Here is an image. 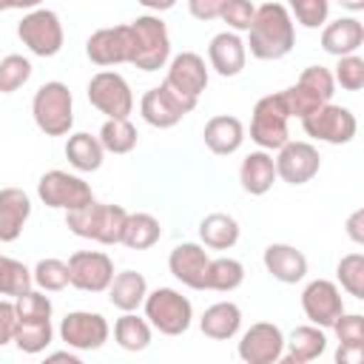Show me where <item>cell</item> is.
<instances>
[{
	"label": "cell",
	"instance_id": "obj_42",
	"mask_svg": "<svg viewBox=\"0 0 364 364\" xmlns=\"http://www.w3.org/2000/svg\"><path fill=\"white\" fill-rule=\"evenodd\" d=\"M290 17L304 28H321L330 17V0H287Z\"/></svg>",
	"mask_w": 364,
	"mask_h": 364
},
{
	"label": "cell",
	"instance_id": "obj_51",
	"mask_svg": "<svg viewBox=\"0 0 364 364\" xmlns=\"http://www.w3.org/2000/svg\"><path fill=\"white\" fill-rule=\"evenodd\" d=\"M145 9H151V11H168V9H173L176 6V0H139Z\"/></svg>",
	"mask_w": 364,
	"mask_h": 364
},
{
	"label": "cell",
	"instance_id": "obj_33",
	"mask_svg": "<svg viewBox=\"0 0 364 364\" xmlns=\"http://www.w3.org/2000/svg\"><path fill=\"white\" fill-rule=\"evenodd\" d=\"M245 282V264L239 259L230 256H219L208 262V273H205V290H216V293H233L236 287H242Z\"/></svg>",
	"mask_w": 364,
	"mask_h": 364
},
{
	"label": "cell",
	"instance_id": "obj_6",
	"mask_svg": "<svg viewBox=\"0 0 364 364\" xmlns=\"http://www.w3.org/2000/svg\"><path fill=\"white\" fill-rule=\"evenodd\" d=\"M17 37L37 57H54V54H60L63 43H65L60 14L51 9H40V6L31 9L28 14H23V20L17 23Z\"/></svg>",
	"mask_w": 364,
	"mask_h": 364
},
{
	"label": "cell",
	"instance_id": "obj_4",
	"mask_svg": "<svg viewBox=\"0 0 364 364\" xmlns=\"http://www.w3.org/2000/svg\"><path fill=\"white\" fill-rule=\"evenodd\" d=\"M31 117L34 125L46 136H65L74 125V97L65 82L48 80L34 91L31 100Z\"/></svg>",
	"mask_w": 364,
	"mask_h": 364
},
{
	"label": "cell",
	"instance_id": "obj_13",
	"mask_svg": "<svg viewBox=\"0 0 364 364\" xmlns=\"http://www.w3.org/2000/svg\"><path fill=\"white\" fill-rule=\"evenodd\" d=\"M111 336V327L102 313L71 310L60 321V341L71 350H100Z\"/></svg>",
	"mask_w": 364,
	"mask_h": 364
},
{
	"label": "cell",
	"instance_id": "obj_46",
	"mask_svg": "<svg viewBox=\"0 0 364 364\" xmlns=\"http://www.w3.org/2000/svg\"><path fill=\"white\" fill-rule=\"evenodd\" d=\"M338 344H364V316L361 313H341L333 321Z\"/></svg>",
	"mask_w": 364,
	"mask_h": 364
},
{
	"label": "cell",
	"instance_id": "obj_15",
	"mask_svg": "<svg viewBox=\"0 0 364 364\" xmlns=\"http://www.w3.org/2000/svg\"><path fill=\"white\" fill-rule=\"evenodd\" d=\"M276 179L287 182V185H304L310 182L318 168H321V156H318V148L310 145V142H296V139H287L279 154H276Z\"/></svg>",
	"mask_w": 364,
	"mask_h": 364
},
{
	"label": "cell",
	"instance_id": "obj_7",
	"mask_svg": "<svg viewBox=\"0 0 364 364\" xmlns=\"http://www.w3.org/2000/svg\"><path fill=\"white\" fill-rule=\"evenodd\" d=\"M287 119L290 117H287V111L279 100V91L259 97L256 105H253V117H250V139L262 151H279L290 139Z\"/></svg>",
	"mask_w": 364,
	"mask_h": 364
},
{
	"label": "cell",
	"instance_id": "obj_49",
	"mask_svg": "<svg viewBox=\"0 0 364 364\" xmlns=\"http://www.w3.org/2000/svg\"><path fill=\"white\" fill-rule=\"evenodd\" d=\"M347 236L355 242V245H364V210H353L350 219H347Z\"/></svg>",
	"mask_w": 364,
	"mask_h": 364
},
{
	"label": "cell",
	"instance_id": "obj_28",
	"mask_svg": "<svg viewBox=\"0 0 364 364\" xmlns=\"http://www.w3.org/2000/svg\"><path fill=\"white\" fill-rule=\"evenodd\" d=\"M199 327L213 341H230L242 327V310L233 301H216L202 313Z\"/></svg>",
	"mask_w": 364,
	"mask_h": 364
},
{
	"label": "cell",
	"instance_id": "obj_55",
	"mask_svg": "<svg viewBox=\"0 0 364 364\" xmlns=\"http://www.w3.org/2000/svg\"><path fill=\"white\" fill-rule=\"evenodd\" d=\"M9 9H14V0H0V11H9Z\"/></svg>",
	"mask_w": 364,
	"mask_h": 364
},
{
	"label": "cell",
	"instance_id": "obj_26",
	"mask_svg": "<svg viewBox=\"0 0 364 364\" xmlns=\"http://www.w3.org/2000/svg\"><path fill=\"white\" fill-rule=\"evenodd\" d=\"M324 350H327L324 327L301 324V327H296V330L284 338V353H282V358H284L287 364H307V361L318 358Z\"/></svg>",
	"mask_w": 364,
	"mask_h": 364
},
{
	"label": "cell",
	"instance_id": "obj_12",
	"mask_svg": "<svg viewBox=\"0 0 364 364\" xmlns=\"http://www.w3.org/2000/svg\"><path fill=\"white\" fill-rule=\"evenodd\" d=\"M114 279V262L102 250H77L68 256V284L82 293H105Z\"/></svg>",
	"mask_w": 364,
	"mask_h": 364
},
{
	"label": "cell",
	"instance_id": "obj_36",
	"mask_svg": "<svg viewBox=\"0 0 364 364\" xmlns=\"http://www.w3.org/2000/svg\"><path fill=\"white\" fill-rule=\"evenodd\" d=\"M31 282L34 287L46 290V293H60L68 287V262L63 259H40L31 270Z\"/></svg>",
	"mask_w": 364,
	"mask_h": 364
},
{
	"label": "cell",
	"instance_id": "obj_16",
	"mask_svg": "<svg viewBox=\"0 0 364 364\" xmlns=\"http://www.w3.org/2000/svg\"><path fill=\"white\" fill-rule=\"evenodd\" d=\"M301 310L316 327H333V321L344 313V299L336 282L330 279H313L301 290Z\"/></svg>",
	"mask_w": 364,
	"mask_h": 364
},
{
	"label": "cell",
	"instance_id": "obj_18",
	"mask_svg": "<svg viewBox=\"0 0 364 364\" xmlns=\"http://www.w3.org/2000/svg\"><path fill=\"white\" fill-rule=\"evenodd\" d=\"M208 80H210V77H208L205 60H202L196 51H182V54H176V57L168 63V74H165L162 82H168L171 88H176V91L185 94V97L199 100L202 91L208 88Z\"/></svg>",
	"mask_w": 364,
	"mask_h": 364
},
{
	"label": "cell",
	"instance_id": "obj_14",
	"mask_svg": "<svg viewBox=\"0 0 364 364\" xmlns=\"http://www.w3.org/2000/svg\"><path fill=\"white\" fill-rule=\"evenodd\" d=\"M236 353L245 364H276L284 353V333L273 321H256L242 333Z\"/></svg>",
	"mask_w": 364,
	"mask_h": 364
},
{
	"label": "cell",
	"instance_id": "obj_48",
	"mask_svg": "<svg viewBox=\"0 0 364 364\" xmlns=\"http://www.w3.org/2000/svg\"><path fill=\"white\" fill-rule=\"evenodd\" d=\"M222 3L225 0H188V11L193 20H202V23H210L219 17L222 11Z\"/></svg>",
	"mask_w": 364,
	"mask_h": 364
},
{
	"label": "cell",
	"instance_id": "obj_23",
	"mask_svg": "<svg viewBox=\"0 0 364 364\" xmlns=\"http://www.w3.org/2000/svg\"><path fill=\"white\" fill-rule=\"evenodd\" d=\"M31 216V199L23 188H0V242H17Z\"/></svg>",
	"mask_w": 364,
	"mask_h": 364
},
{
	"label": "cell",
	"instance_id": "obj_32",
	"mask_svg": "<svg viewBox=\"0 0 364 364\" xmlns=\"http://www.w3.org/2000/svg\"><path fill=\"white\" fill-rule=\"evenodd\" d=\"M151 336H154V327L148 324V318L136 316L134 310L131 313H122L117 321H114V341L128 350V353H139L151 344Z\"/></svg>",
	"mask_w": 364,
	"mask_h": 364
},
{
	"label": "cell",
	"instance_id": "obj_43",
	"mask_svg": "<svg viewBox=\"0 0 364 364\" xmlns=\"http://www.w3.org/2000/svg\"><path fill=\"white\" fill-rule=\"evenodd\" d=\"M336 85H341L344 91H361L364 88V60L358 54H344L336 63L333 71Z\"/></svg>",
	"mask_w": 364,
	"mask_h": 364
},
{
	"label": "cell",
	"instance_id": "obj_24",
	"mask_svg": "<svg viewBox=\"0 0 364 364\" xmlns=\"http://www.w3.org/2000/svg\"><path fill=\"white\" fill-rule=\"evenodd\" d=\"M364 43V26L358 17H338L321 28V48L333 57L355 54Z\"/></svg>",
	"mask_w": 364,
	"mask_h": 364
},
{
	"label": "cell",
	"instance_id": "obj_27",
	"mask_svg": "<svg viewBox=\"0 0 364 364\" xmlns=\"http://www.w3.org/2000/svg\"><path fill=\"white\" fill-rule=\"evenodd\" d=\"M148 296V282L142 273L136 270H122V273H114L111 284H108V301L111 307L122 310V313H131L136 307H142Z\"/></svg>",
	"mask_w": 364,
	"mask_h": 364
},
{
	"label": "cell",
	"instance_id": "obj_9",
	"mask_svg": "<svg viewBox=\"0 0 364 364\" xmlns=\"http://www.w3.org/2000/svg\"><path fill=\"white\" fill-rule=\"evenodd\" d=\"M199 100L179 94L176 88H171L168 82L151 88L142 94L139 100V114L148 125L154 128H173L176 122H182V117H188L196 108Z\"/></svg>",
	"mask_w": 364,
	"mask_h": 364
},
{
	"label": "cell",
	"instance_id": "obj_8",
	"mask_svg": "<svg viewBox=\"0 0 364 364\" xmlns=\"http://www.w3.org/2000/svg\"><path fill=\"white\" fill-rule=\"evenodd\" d=\"M37 196L43 205L48 208H57V210H74V208H82L88 202H94V191L91 185L77 176V173H68V171H46L37 182Z\"/></svg>",
	"mask_w": 364,
	"mask_h": 364
},
{
	"label": "cell",
	"instance_id": "obj_35",
	"mask_svg": "<svg viewBox=\"0 0 364 364\" xmlns=\"http://www.w3.org/2000/svg\"><path fill=\"white\" fill-rule=\"evenodd\" d=\"M100 145L108 151V154H131L136 148V128L128 117L122 119H105L102 128H100Z\"/></svg>",
	"mask_w": 364,
	"mask_h": 364
},
{
	"label": "cell",
	"instance_id": "obj_52",
	"mask_svg": "<svg viewBox=\"0 0 364 364\" xmlns=\"http://www.w3.org/2000/svg\"><path fill=\"white\" fill-rule=\"evenodd\" d=\"M48 361H68V364H80V355L77 353H71V350H60V353H51V355H46Z\"/></svg>",
	"mask_w": 364,
	"mask_h": 364
},
{
	"label": "cell",
	"instance_id": "obj_30",
	"mask_svg": "<svg viewBox=\"0 0 364 364\" xmlns=\"http://www.w3.org/2000/svg\"><path fill=\"white\" fill-rule=\"evenodd\" d=\"M199 239L210 250H230L239 242V222L230 213H208L199 222Z\"/></svg>",
	"mask_w": 364,
	"mask_h": 364
},
{
	"label": "cell",
	"instance_id": "obj_45",
	"mask_svg": "<svg viewBox=\"0 0 364 364\" xmlns=\"http://www.w3.org/2000/svg\"><path fill=\"white\" fill-rule=\"evenodd\" d=\"M299 82H304L313 94H318L324 102L333 100L336 94V80H333V71L324 68V65H307L301 74H299Z\"/></svg>",
	"mask_w": 364,
	"mask_h": 364
},
{
	"label": "cell",
	"instance_id": "obj_10",
	"mask_svg": "<svg viewBox=\"0 0 364 364\" xmlns=\"http://www.w3.org/2000/svg\"><path fill=\"white\" fill-rule=\"evenodd\" d=\"M301 128L307 136L318 139V142H327V145H347L353 136H355V114L344 105H333V102H324L318 105L316 111H310L307 117H301Z\"/></svg>",
	"mask_w": 364,
	"mask_h": 364
},
{
	"label": "cell",
	"instance_id": "obj_17",
	"mask_svg": "<svg viewBox=\"0 0 364 364\" xmlns=\"http://www.w3.org/2000/svg\"><path fill=\"white\" fill-rule=\"evenodd\" d=\"M85 54L94 65H102V68L128 63L131 60V28H128V23L97 28L85 40Z\"/></svg>",
	"mask_w": 364,
	"mask_h": 364
},
{
	"label": "cell",
	"instance_id": "obj_3",
	"mask_svg": "<svg viewBox=\"0 0 364 364\" xmlns=\"http://www.w3.org/2000/svg\"><path fill=\"white\" fill-rule=\"evenodd\" d=\"M131 28V65L139 71H159L171 60L168 26L156 14H142L128 23Z\"/></svg>",
	"mask_w": 364,
	"mask_h": 364
},
{
	"label": "cell",
	"instance_id": "obj_22",
	"mask_svg": "<svg viewBox=\"0 0 364 364\" xmlns=\"http://www.w3.org/2000/svg\"><path fill=\"white\" fill-rule=\"evenodd\" d=\"M202 139L208 145L210 154L216 156H230L242 148L245 142V125L239 117H230V114H216L205 122V131H202Z\"/></svg>",
	"mask_w": 364,
	"mask_h": 364
},
{
	"label": "cell",
	"instance_id": "obj_2",
	"mask_svg": "<svg viewBox=\"0 0 364 364\" xmlns=\"http://www.w3.org/2000/svg\"><path fill=\"white\" fill-rule=\"evenodd\" d=\"M125 219H128V210L122 205L97 202V199L82 205V208L65 210V228L74 236L91 239L100 245H119L122 230H125Z\"/></svg>",
	"mask_w": 364,
	"mask_h": 364
},
{
	"label": "cell",
	"instance_id": "obj_41",
	"mask_svg": "<svg viewBox=\"0 0 364 364\" xmlns=\"http://www.w3.org/2000/svg\"><path fill=\"white\" fill-rule=\"evenodd\" d=\"M51 299L46 296V290H34L28 287L26 293H20L14 299V313H17V321H31V318H51Z\"/></svg>",
	"mask_w": 364,
	"mask_h": 364
},
{
	"label": "cell",
	"instance_id": "obj_21",
	"mask_svg": "<svg viewBox=\"0 0 364 364\" xmlns=\"http://www.w3.org/2000/svg\"><path fill=\"white\" fill-rule=\"evenodd\" d=\"M208 63L219 77H236L242 74L247 63L245 40L236 31H219L208 46Z\"/></svg>",
	"mask_w": 364,
	"mask_h": 364
},
{
	"label": "cell",
	"instance_id": "obj_44",
	"mask_svg": "<svg viewBox=\"0 0 364 364\" xmlns=\"http://www.w3.org/2000/svg\"><path fill=\"white\" fill-rule=\"evenodd\" d=\"M253 14H256V6L250 0H225L222 3V11H219V20L228 23L230 31H247L250 23H253Z\"/></svg>",
	"mask_w": 364,
	"mask_h": 364
},
{
	"label": "cell",
	"instance_id": "obj_38",
	"mask_svg": "<svg viewBox=\"0 0 364 364\" xmlns=\"http://www.w3.org/2000/svg\"><path fill=\"white\" fill-rule=\"evenodd\" d=\"M31 60L23 54H6L0 60V94H14L31 80Z\"/></svg>",
	"mask_w": 364,
	"mask_h": 364
},
{
	"label": "cell",
	"instance_id": "obj_29",
	"mask_svg": "<svg viewBox=\"0 0 364 364\" xmlns=\"http://www.w3.org/2000/svg\"><path fill=\"white\" fill-rule=\"evenodd\" d=\"M102 156H105V148L100 145V136H94L88 131H77L65 142V159H68V165L77 168V171H82V173L100 171Z\"/></svg>",
	"mask_w": 364,
	"mask_h": 364
},
{
	"label": "cell",
	"instance_id": "obj_20",
	"mask_svg": "<svg viewBox=\"0 0 364 364\" xmlns=\"http://www.w3.org/2000/svg\"><path fill=\"white\" fill-rule=\"evenodd\" d=\"M262 262H264V270L282 284H296L307 276V256L299 247L284 245V242L267 245L262 253Z\"/></svg>",
	"mask_w": 364,
	"mask_h": 364
},
{
	"label": "cell",
	"instance_id": "obj_19",
	"mask_svg": "<svg viewBox=\"0 0 364 364\" xmlns=\"http://www.w3.org/2000/svg\"><path fill=\"white\" fill-rule=\"evenodd\" d=\"M208 250L196 242H182L168 256V270L176 282H182L191 290H205V273H208Z\"/></svg>",
	"mask_w": 364,
	"mask_h": 364
},
{
	"label": "cell",
	"instance_id": "obj_53",
	"mask_svg": "<svg viewBox=\"0 0 364 364\" xmlns=\"http://www.w3.org/2000/svg\"><path fill=\"white\" fill-rule=\"evenodd\" d=\"M347 11H364V0H338Z\"/></svg>",
	"mask_w": 364,
	"mask_h": 364
},
{
	"label": "cell",
	"instance_id": "obj_34",
	"mask_svg": "<svg viewBox=\"0 0 364 364\" xmlns=\"http://www.w3.org/2000/svg\"><path fill=\"white\" fill-rule=\"evenodd\" d=\"M54 338V327H51V318H31V321H17L14 327V344L20 353H28V355H37L43 353Z\"/></svg>",
	"mask_w": 364,
	"mask_h": 364
},
{
	"label": "cell",
	"instance_id": "obj_39",
	"mask_svg": "<svg viewBox=\"0 0 364 364\" xmlns=\"http://www.w3.org/2000/svg\"><path fill=\"white\" fill-rule=\"evenodd\" d=\"M279 100H282L287 117H296V119H301V117H307L310 111H316L318 105H324V100H321L318 94H313V91H310L304 82H299V80H296L290 88L279 91Z\"/></svg>",
	"mask_w": 364,
	"mask_h": 364
},
{
	"label": "cell",
	"instance_id": "obj_11",
	"mask_svg": "<svg viewBox=\"0 0 364 364\" xmlns=\"http://www.w3.org/2000/svg\"><path fill=\"white\" fill-rule=\"evenodd\" d=\"M88 102L108 119H122L134 111L131 85L117 71H97L88 80Z\"/></svg>",
	"mask_w": 364,
	"mask_h": 364
},
{
	"label": "cell",
	"instance_id": "obj_40",
	"mask_svg": "<svg viewBox=\"0 0 364 364\" xmlns=\"http://www.w3.org/2000/svg\"><path fill=\"white\" fill-rule=\"evenodd\" d=\"M336 276L344 293L353 299H364V256L361 253H347L336 264Z\"/></svg>",
	"mask_w": 364,
	"mask_h": 364
},
{
	"label": "cell",
	"instance_id": "obj_1",
	"mask_svg": "<svg viewBox=\"0 0 364 364\" xmlns=\"http://www.w3.org/2000/svg\"><path fill=\"white\" fill-rule=\"evenodd\" d=\"M293 46H296V28L287 6L279 0L262 3L247 28L245 48H250L256 60H282L293 51Z\"/></svg>",
	"mask_w": 364,
	"mask_h": 364
},
{
	"label": "cell",
	"instance_id": "obj_31",
	"mask_svg": "<svg viewBox=\"0 0 364 364\" xmlns=\"http://www.w3.org/2000/svg\"><path fill=\"white\" fill-rule=\"evenodd\" d=\"M159 236H162L159 219L139 210V213H128L125 230H122V242H119V245H125V247H131V250H148V247H154V245L159 242Z\"/></svg>",
	"mask_w": 364,
	"mask_h": 364
},
{
	"label": "cell",
	"instance_id": "obj_25",
	"mask_svg": "<svg viewBox=\"0 0 364 364\" xmlns=\"http://www.w3.org/2000/svg\"><path fill=\"white\" fill-rule=\"evenodd\" d=\"M239 182L245 188V193L250 196H264L273 182H276V162H273V154L270 151H250L245 159H242V168H239Z\"/></svg>",
	"mask_w": 364,
	"mask_h": 364
},
{
	"label": "cell",
	"instance_id": "obj_37",
	"mask_svg": "<svg viewBox=\"0 0 364 364\" xmlns=\"http://www.w3.org/2000/svg\"><path fill=\"white\" fill-rule=\"evenodd\" d=\"M28 287H34L31 282V270L11 259V256H0V296H11L17 299L20 293H26Z\"/></svg>",
	"mask_w": 364,
	"mask_h": 364
},
{
	"label": "cell",
	"instance_id": "obj_5",
	"mask_svg": "<svg viewBox=\"0 0 364 364\" xmlns=\"http://www.w3.org/2000/svg\"><path fill=\"white\" fill-rule=\"evenodd\" d=\"M145 307V318L154 330H159L162 336H182L188 333L191 321H193V304L188 296H182L173 287H156L145 296L142 301Z\"/></svg>",
	"mask_w": 364,
	"mask_h": 364
},
{
	"label": "cell",
	"instance_id": "obj_47",
	"mask_svg": "<svg viewBox=\"0 0 364 364\" xmlns=\"http://www.w3.org/2000/svg\"><path fill=\"white\" fill-rule=\"evenodd\" d=\"M14 327H17V313H14V301L0 299V347H6L14 338Z\"/></svg>",
	"mask_w": 364,
	"mask_h": 364
},
{
	"label": "cell",
	"instance_id": "obj_54",
	"mask_svg": "<svg viewBox=\"0 0 364 364\" xmlns=\"http://www.w3.org/2000/svg\"><path fill=\"white\" fill-rule=\"evenodd\" d=\"M40 3H43V0H14V9H28V11H31V9H37Z\"/></svg>",
	"mask_w": 364,
	"mask_h": 364
},
{
	"label": "cell",
	"instance_id": "obj_50",
	"mask_svg": "<svg viewBox=\"0 0 364 364\" xmlns=\"http://www.w3.org/2000/svg\"><path fill=\"white\" fill-rule=\"evenodd\" d=\"M364 353V344H338L336 350V361L338 364H358Z\"/></svg>",
	"mask_w": 364,
	"mask_h": 364
}]
</instances>
